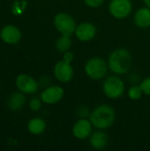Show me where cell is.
<instances>
[{
  "label": "cell",
  "mask_w": 150,
  "mask_h": 151,
  "mask_svg": "<svg viewBox=\"0 0 150 151\" xmlns=\"http://www.w3.org/2000/svg\"><path fill=\"white\" fill-rule=\"evenodd\" d=\"M56 29L61 35H72L76 29V22L73 17L66 12H59L56 14L53 20Z\"/></svg>",
  "instance_id": "cell-5"
},
{
  "label": "cell",
  "mask_w": 150,
  "mask_h": 151,
  "mask_svg": "<svg viewBox=\"0 0 150 151\" xmlns=\"http://www.w3.org/2000/svg\"><path fill=\"white\" fill-rule=\"evenodd\" d=\"M72 134L78 140H85L93 133V125L89 119L80 118L72 126Z\"/></svg>",
  "instance_id": "cell-8"
},
{
  "label": "cell",
  "mask_w": 150,
  "mask_h": 151,
  "mask_svg": "<svg viewBox=\"0 0 150 151\" xmlns=\"http://www.w3.org/2000/svg\"><path fill=\"white\" fill-rule=\"evenodd\" d=\"M142 89L140 85H133L128 89V97L131 100L137 101L142 96Z\"/></svg>",
  "instance_id": "cell-18"
},
{
  "label": "cell",
  "mask_w": 150,
  "mask_h": 151,
  "mask_svg": "<svg viewBox=\"0 0 150 151\" xmlns=\"http://www.w3.org/2000/svg\"><path fill=\"white\" fill-rule=\"evenodd\" d=\"M72 38L71 35H61V36L57 40L56 42V49L59 51V52H63L65 53V51H68L70 50V48L72 47Z\"/></svg>",
  "instance_id": "cell-17"
},
{
  "label": "cell",
  "mask_w": 150,
  "mask_h": 151,
  "mask_svg": "<svg viewBox=\"0 0 150 151\" xmlns=\"http://www.w3.org/2000/svg\"><path fill=\"white\" fill-rule=\"evenodd\" d=\"M77 111H78V117H80V118H86L88 115L89 116V114H88V109L87 108V107H85V106H80V107H79L78 109H77Z\"/></svg>",
  "instance_id": "cell-22"
},
{
  "label": "cell",
  "mask_w": 150,
  "mask_h": 151,
  "mask_svg": "<svg viewBox=\"0 0 150 151\" xmlns=\"http://www.w3.org/2000/svg\"><path fill=\"white\" fill-rule=\"evenodd\" d=\"M16 86L23 93L33 94L38 89L37 81L27 74H19L16 78Z\"/></svg>",
  "instance_id": "cell-11"
},
{
  "label": "cell",
  "mask_w": 150,
  "mask_h": 151,
  "mask_svg": "<svg viewBox=\"0 0 150 151\" xmlns=\"http://www.w3.org/2000/svg\"><path fill=\"white\" fill-rule=\"evenodd\" d=\"M74 35L81 42H89L95 37L96 27L91 22H81L76 27Z\"/></svg>",
  "instance_id": "cell-10"
},
{
  "label": "cell",
  "mask_w": 150,
  "mask_h": 151,
  "mask_svg": "<svg viewBox=\"0 0 150 151\" xmlns=\"http://www.w3.org/2000/svg\"><path fill=\"white\" fill-rule=\"evenodd\" d=\"M25 104V96L21 93H14L8 102V106L11 111H19Z\"/></svg>",
  "instance_id": "cell-16"
},
{
  "label": "cell",
  "mask_w": 150,
  "mask_h": 151,
  "mask_svg": "<svg viewBox=\"0 0 150 151\" xmlns=\"http://www.w3.org/2000/svg\"><path fill=\"white\" fill-rule=\"evenodd\" d=\"M108 67L109 65L103 58L95 57L89 58L86 62L84 65V71L88 77L94 81H98L106 76Z\"/></svg>",
  "instance_id": "cell-3"
},
{
  "label": "cell",
  "mask_w": 150,
  "mask_h": 151,
  "mask_svg": "<svg viewBox=\"0 0 150 151\" xmlns=\"http://www.w3.org/2000/svg\"><path fill=\"white\" fill-rule=\"evenodd\" d=\"M0 37L4 42L14 44L19 42L21 38V33L18 27L11 25H7L2 28L0 32Z\"/></svg>",
  "instance_id": "cell-12"
},
{
  "label": "cell",
  "mask_w": 150,
  "mask_h": 151,
  "mask_svg": "<svg viewBox=\"0 0 150 151\" xmlns=\"http://www.w3.org/2000/svg\"><path fill=\"white\" fill-rule=\"evenodd\" d=\"M132 64L130 52L123 48L113 50L108 59L109 68L117 75H122L128 72Z\"/></svg>",
  "instance_id": "cell-2"
},
{
  "label": "cell",
  "mask_w": 150,
  "mask_h": 151,
  "mask_svg": "<svg viewBox=\"0 0 150 151\" xmlns=\"http://www.w3.org/2000/svg\"><path fill=\"white\" fill-rule=\"evenodd\" d=\"M143 94L147 95V96H150V77H148L146 79H144L141 84H140Z\"/></svg>",
  "instance_id": "cell-19"
},
{
  "label": "cell",
  "mask_w": 150,
  "mask_h": 151,
  "mask_svg": "<svg viewBox=\"0 0 150 151\" xmlns=\"http://www.w3.org/2000/svg\"><path fill=\"white\" fill-rule=\"evenodd\" d=\"M65 96V90L62 87L53 85L46 88L41 94V99L47 104H55L60 102Z\"/></svg>",
  "instance_id": "cell-9"
},
{
  "label": "cell",
  "mask_w": 150,
  "mask_h": 151,
  "mask_svg": "<svg viewBox=\"0 0 150 151\" xmlns=\"http://www.w3.org/2000/svg\"><path fill=\"white\" fill-rule=\"evenodd\" d=\"M133 3L131 0H111L109 4V12L118 19H126L132 12Z\"/></svg>",
  "instance_id": "cell-6"
},
{
  "label": "cell",
  "mask_w": 150,
  "mask_h": 151,
  "mask_svg": "<svg viewBox=\"0 0 150 151\" xmlns=\"http://www.w3.org/2000/svg\"><path fill=\"white\" fill-rule=\"evenodd\" d=\"M135 25L140 28H148L150 27V8L148 6L138 9L133 18Z\"/></svg>",
  "instance_id": "cell-14"
},
{
  "label": "cell",
  "mask_w": 150,
  "mask_h": 151,
  "mask_svg": "<svg viewBox=\"0 0 150 151\" xmlns=\"http://www.w3.org/2000/svg\"><path fill=\"white\" fill-rule=\"evenodd\" d=\"M74 71L71 63L65 62V60L58 61L54 66V75L56 79L62 82H70L73 78Z\"/></svg>",
  "instance_id": "cell-7"
},
{
  "label": "cell",
  "mask_w": 150,
  "mask_h": 151,
  "mask_svg": "<svg viewBox=\"0 0 150 151\" xmlns=\"http://www.w3.org/2000/svg\"><path fill=\"white\" fill-rule=\"evenodd\" d=\"M116 119V112L113 107L108 104H101L95 107L89 114V120L94 127L97 129H107L111 127Z\"/></svg>",
  "instance_id": "cell-1"
},
{
  "label": "cell",
  "mask_w": 150,
  "mask_h": 151,
  "mask_svg": "<svg viewBox=\"0 0 150 151\" xmlns=\"http://www.w3.org/2000/svg\"><path fill=\"white\" fill-rule=\"evenodd\" d=\"M143 2L145 3L146 6H148L149 8H150V0H143Z\"/></svg>",
  "instance_id": "cell-24"
},
{
  "label": "cell",
  "mask_w": 150,
  "mask_h": 151,
  "mask_svg": "<svg viewBox=\"0 0 150 151\" xmlns=\"http://www.w3.org/2000/svg\"><path fill=\"white\" fill-rule=\"evenodd\" d=\"M83 1L88 6L91 8H97L101 6L104 2V0H83Z\"/></svg>",
  "instance_id": "cell-21"
},
{
  "label": "cell",
  "mask_w": 150,
  "mask_h": 151,
  "mask_svg": "<svg viewBox=\"0 0 150 151\" xmlns=\"http://www.w3.org/2000/svg\"><path fill=\"white\" fill-rule=\"evenodd\" d=\"M126 86L124 81L116 75L109 76L103 83V91L110 99H118L125 93Z\"/></svg>",
  "instance_id": "cell-4"
},
{
  "label": "cell",
  "mask_w": 150,
  "mask_h": 151,
  "mask_svg": "<svg viewBox=\"0 0 150 151\" xmlns=\"http://www.w3.org/2000/svg\"><path fill=\"white\" fill-rule=\"evenodd\" d=\"M74 58V55L72 51L68 50V51H65L63 55V60H65V62H68V63H72V60Z\"/></svg>",
  "instance_id": "cell-23"
},
{
  "label": "cell",
  "mask_w": 150,
  "mask_h": 151,
  "mask_svg": "<svg viewBox=\"0 0 150 151\" xmlns=\"http://www.w3.org/2000/svg\"><path fill=\"white\" fill-rule=\"evenodd\" d=\"M109 142L108 134L102 129H98L91 134L89 136L90 146L95 150H103L107 147Z\"/></svg>",
  "instance_id": "cell-13"
},
{
  "label": "cell",
  "mask_w": 150,
  "mask_h": 151,
  "mask_svg": "<svg viewBox=\"0 0 150 151\" xmlns=\"http://www.w3.org/2000/svg\"><path fill=\"white\" fill-rule=\"evenodd\" d=\"M29 107L32 111H37L40 110V108L42 107V103L39 99L37 98H33L30 103H29Z\"/></svg>",
  "instance_id": "cell-20"
},
{
  "label": "cell",
  "mask_w": 150,
  "mask_h": 151,
  "mask_svg": "<svg viewBox=\"0 0 150 151\" xmlns=\"http://www.w3.org/2000/svg\"><path fill=\"white\" fill-rule=\"evenodd\" d=\"M27 129L32 134H41L46 129V123L40 118H34L29 120L27 124Z\"/></svg>",
  "instance_id": "cell-15"
}]
</instances>
